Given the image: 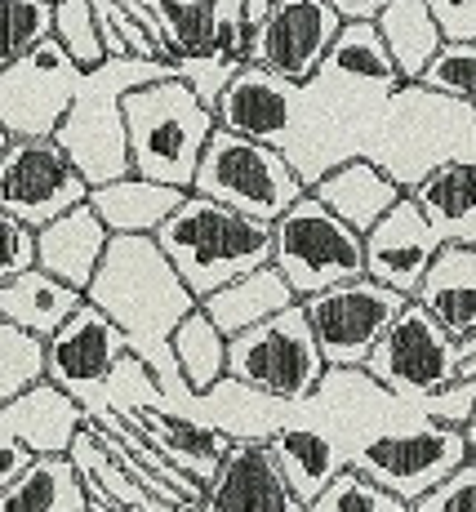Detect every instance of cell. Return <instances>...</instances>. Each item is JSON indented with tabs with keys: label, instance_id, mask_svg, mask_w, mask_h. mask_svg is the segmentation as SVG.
<instances>
[{
	"label": "cell",
	"instance_id": "6da1fadb",
	"mask_svg": "<svg viewBox=\"0 0 476 512\" xmlns=\"http://www.w3.org/2000/svg\"><path fill=\"white\" fill-rule=\"evenodd\" d=\"M405 85L379 23H343L339 41L325 54L321 72L303 81L299 116L281 152L312 187L334 165L365 156L374 121L383 103Z\"/></svg>",
	"mask_w": 476,
	"mask_h": 512
},
{
	"label": "cell",
	"instance_id": "7a4b0ae2",
	"mask_svg": "<svg viewBox=\"0 0 476 512\" xmlns=\"http://www.w3.org/2000/svg\"><path fill=\"white\" fill-rule=\"evenodd\" d=\"M85 294L125 330L130 352L161 374V383L183 379L174 357V330L201 308V299L156 236H112L103 268Z\"/></svg>",
	"mask_w": 476,
	"mask_h": 512
},
{
	"label": "cell",
	"instance_id": "3957f363",
	"mask_svg": "<svg viewBox=\"0 0 476 512\" xmlns=\"http://www.w3.org/2000/svg\"><path fill=\"white\" fill-rule=\"evenodd\" d=\"M476 152V107L423 81H405L374 121L365 156L410 192L454 156Z\"/></svg>",
	"mask_w": 476,
	"mask_h": 512
},
{
	"label": "cell",
	"instance_id": "277c9868",
	"mask_svg": "<svg viewBox=\"0 0 476 512\" xmlns=\"http://www.w3.org/2000/svg\"><path fill=\"white\" fill-rule=\"evenodd\" d=\"M156 241L183 272V281L192 285L196 299H210L227 281L272 263L276 250L272 223L254 219L227 201H214L205 192H187L183 205L161 223Z\"/></svg>",
	"mask_w": 476,
	"mask_h": 512
},
{
	"label": "cell",
	"instance_id": "5b68a950",
	"mask_svg": "<svg viewBox=\"0 0 476 512\" xmlns=\"http://www.w3.org/2000/svg\"><path fill=\"white\" fill-rule=\"evenodd\" d=\"M174 76V63L165 58H138V54H112L98 67H89L81 94L67 112L63 130L54 134L72 152V161L85 170L89 183H112L134 174L130 156V125H125V94L147 81Z\"/></svg>",
	"mask_w": 476,
	"mask_h": 512
},
{
	"label": "cell",
	"instance_id": "8992f818",
	"mask_svg": "<svg viewBox=\"0 0 476 512\" xmlns=\"http://www.w3.org/2000/svg\"><path fill=\"white\" fill-rule=\"evenodd\" d=\"M125 125H130L134 174L192 192L201 156L218 130L214 107L174 72L125 94Z\"/></svg>",
	"mask_w": 476,
	"mask_h": 512
},
{
	"label": "cell",
	"instance_id": "52a82bcc",
	"mask_svg": "<svg viewBox=\"0 0 476 512\" xmlns=\"http://www.w3.org/2000/svg\"><path fill=\"white\" fill-rule=\"evenodd\" d=\"M107 406L121 419H130L170 464L192 472L201 486H210L214 472L223 468V459L232 455V446H236L214 423L178 410L170 401V392L161 388V374L147 366L143 357H134V352H125V357L116 361V370L107 374Z\"/></svg>",
	"mask_w": 476,
	"mask_h": 512
},
{
	"label": "cell",
	"instance_id": "ba28073f",
	"mask_svg": "<svg viewBox=\"0 0 476 512\" xmlns=\"http://www.w3.org/2000/svg\"><path fill=\"white\" fill-rule=\"evenodd\" d=\"M192 192L227 201L263 223H276L299 196H307V183L276 143L245 139V134L218 125L210 147H205V156H201Z\"/></svg>",
	"mask_w": 476,
	"mask_h": 512
},
{
	"label": "cell",
	"instance_id": "9c48e42d",
	"mask_svg": "<svg viewBox=\"0 0 476 512\" xmlns=\"http://www.w3.org/2000/svg\"><path fill=\"white\" fill-rule=\"evenodd\" d=\"M272 232H276L272 263L299 290V299L330 290L339 281L365 277V232H356L347 219H339L316 192L299 196L272 223Z\"/></svg>",
	"mask_w": 476,
	"mask_h": 512
},
{
	"label": "cell",
	"instance_id": "30bf717a",
	"mask_svg": "<svg viewBox=\"0 0 476 512\" xmlns=\"http://www.w3.org/2000/svg\"><path fill=\"white\" fill-rule=\"evenodd\" d=\"M468 459H472L468 432L454 428V423L432 419L428 406H419L410 419L392 423L379 437H370L365 446L352 450V468L370 472L374 481L396 490L410 508H414V499H423L436 481H445Z\"/></svg>",
	"mask_w": 476,
	"mask_h": 512
},
{
	"label": "cell",
	"instance_id": "8fae6325",
	"mask_svg": "<svg viewBox=\"0 0 476 512\" xmlns=\"http://www.w3.org/2000/svg\"><path fill=\"white\" fill-rule=\"evenodd\" d=\"M325 361L321 339L312 330V317H307L303 299L290 303L285 312L259 321V326L232 334V374L254 388L272 392V397L285 401H303L321 388Z\"/></svg>",
	"mask_w": 476,
	"mask_h": 512
},
{
	"label": "cell",
	"instance_id": "7c38bea8",
	"mask_svg": "<svg viewBox=\"0 0 476 512\" xmlns=\"http://www.w3.org/2000/svg\"><path fill=\"white\" fill-rule=\"evenodd\" d=\"M85 67L58 36L0 67V134L9 139H54L81 94Z\"/></svg>",
	"mask_w": 476,
	"mask_h": 512
},
{
	"label": "cell",
	"instance_id": "4fadbf2b",
	"mask_svg": "<svg viewBox=\"0 0 476 512\" xmlns=\"http://www.w3.org/2000/svg\"><path fill=\"white\" fill-rule=\"evenodd\" d=\"M94 183L58 139H9L0 134V214L45 228L58 214L89 201Z\"/></svg>",
	"mask_w": 476,
	"mask_h": 512
},
{
	"label": "cell",
	"instance_id": "5bb4252c",
	"mask_svg": "<svg viewBox=\"0 0 476 512\" xmlns=\"http://www.w3.org/2000/svg\"><path fill=\"white\" fill-rule=\"evenodd\" d=\"M370 374L388 383L396 397L428 401L463 374V348L419 299H410L374 348Z\"/></svg>",
	"mask_w": 476,
	"mask_h": 512
},
{
	"label": "cell",
	"instance_id": "9a60e30c",
	"mask_svg": "<svg viewBox=\"0 0 476 512\" xmlns=\"http://www.w3.org/2000/svg\"><path fill=\"white\" fill-rule=\"evenodd\" d=\"M405 303H410V294L392 290L365 272V277L339 281L321 294H307L303 308L312 317V330L330 366H370L374 348L401 317Z\"/></svg>",
	"mask_w": 476,
	"mask_h": 512
},
{
	"label": "cell",
	"instance_id": "2e32d148",
	"mask_svg": "<svg viewBox=\"0 0 476 512\" xmlns=\"http://www.w3.org/2000/svg\"><path fill=\"white\" fill-rule=\"evenodd\" d=\"M125 352H130L125 330L98 303L85 299L63 330L49 334V379L72 392L89 410V419H98L103 410H112L107 406V374L116 370Z\"/></svg>",
	"mask_w": 476,
	"mask_h": 512
},
{
	"label": "cell",
	"instance_id": "e0dca14e",
	"mask_svg": "<svg viewBox=\"0 0 476 512\" xmlns=\"http://www.w3.org/2000/svg\"><path fill=\"white\" fill-rule=\"evenodd\" d=\"M347 18L330 0H276L250 41V63H263L290 81H312L339 41Z\"/></svg>",
	"mask_w": 476,
	"mask_h": 512
},
{
	"label": "cell",
	"instance_id": "ac0fdd59",
	"mask_svg": "<svg viewBox=\"0 0 476 512\" xmlns=\"http://www.w3.org/2000/svg\"><path fill=\"white\" fill-rule=\"evenodd\" d=\"M441 245H445L441 228H436L428 214H423V205L405 192L401 201L365 232V272H370L374 281L392 285V290L414 299L423 277H428L432 259L441 254Z\"/></svg>",
	"mask_w": 476,
	"mask_h": 512
},
{
	"label": "cell",
	"instance_id": "d6986e66",
	"mask_svg": "<svg viewBox=\"0 0 476 512\" xmlns=\"http://www.w3.org/2000/svg\"><path fill=\"white\" fill-rule=\"evenodd\" d=\"M161 388L170 392V401L178 410H187V415L214 423V428L227 432L232 441H272L276 432L294 419V406H299V401L272 397V392H263V388H254V383L236 379V374L218 379L214 388H205V392L187 388V379L161 383Z\"/></svg>",
	"mask_w": 476,
	"mask_h": 512
},
{
	"label": "cell",
	"instance_id": "ffe728a7",
	"mask_svg": "<svg viewBox=\"0 0 476 512\" xmlns=\"http://www.w3.org/2000/svg\"><path fill=\"white\" fill-rule=\"evenodd\" d=\"M196 512H307L267 441H236Z\"/></svg>",
	"mask_w": 476,
	"mask_h": 512
},
{
	"label": "cell",
	"instance_id": "44dd1931",
	"mask_svg": "<svg viewBox=\"0 0 476 512\" xmlns=\"http://www.w3.org/2000/svg\"><path fill=\"white\" fill-rule=\"evenodd\" d=\"M299 94L303 85L290 81V76L272 72L263 63H241V72L232 76V85L223 90L214 112L223 130L285 147L294 130V116H299Z\"/></svg>",
	"mask_w": 476,
	"mask_h": 512
},
{
	"label": "cell",
	"instance_id": "7402d4cb",
	"mask_svg": "<svg viewBox=\"0 0 476 512\" xmlns=\"http://www.w3.org/2000/svg\"><path fill=\"white\" fill-rule=\"evenodd\" d=\"M85 423L89 410L54 379H41L36 388L0 401V437L23 441L36 455H72V441L81 437Z\"/></svg>",
	"mask_w": 476,
	"mask_h": 512
},
{
	"label": "cell",
	"instance_id": "603a6c76",
	"mask_svg": "<svg viewBox=\"0 0 476 512\" xmlns=\"http://www.w3.org/2000/svg\"><path fill=\"white\" fill-rule=\"evenodd\" d=\"M267 446H272L276 464H281V472L290 477V486L299 490L307 504H312L343 468H352V450L343 446V437L330 432L325 423H316L303 406H294V419L285 423Z\"/></svg>",
	"mask_w": 476,
	"mask_h": 512
},
{
	"label": "cell",
	"instance_id": "cb8c5ba5",
	"mask_svg": "<svg viewBox=\"0 0 476 512\" xmlns=\"http://www.w3.org/2000/svg\"><path fill=\"white\" fill-rule=\"evenodd\" d=\"M112 228L107 219L94 210V201L76 205V210L58 214L54 223L41 228V268L63 277L76 290H89V281L98 277L107 259V245H112Z\"/></svg>",
	"mask_w": 476,
	"mask_h": 512
},
{
	"label": "cell",
	"instance_id": "d4e9b609",
	"mask_svg": "<svg viewBox=\"0 0 476 512\" xmlns=\"http://www.w3.org/2000/svg\"><path fill=\"white\" fill-rule=\"evenodd\" d=\"M307 192L321 196V201L330 205L339 219L352 223L356 232H370L374 223L405 196V187L396 183L383 165H374L370 156H352V161L334 165L325 179H316Z\"/></svg>",
	"mask_w": 476,
	"mask_h": 512
},
{
	"label": "cell",
	"instance_id": "484cf974",
	"mask_svg": "<svg viewBox=\"0 0 476 512\" xmlns=\"http://www.w3.org/2000/svg\"><path fill=\"white\" fill-rule=\"evenodd\" d=\"M414 299L459 343L476 334V241H445Z\"/></svg>",
	"mask_w": 476,
	"mask_h": 512
},
{
	"label": "cell",
	"instance_id": "4316f807",
	"mask_svg": "<svg viewBox=\"0 0 476 512\" xmlns=\"http://www.w3.org/2000/svg\"><path fill=\"white\" fill-rule=\"evenodd\" d=\"M183 196L187 187L156 183L147 174H125V179L98 183L89 192V201H94V210L103 214L116 236H156L161 223L183 205Z\"/></svg>",
	"mask_w": 476,
	"mask_h": 512
},
{
	"label": "cell",
	"instance_id": "83f0119b",
	"mask_svg": "<svg viewBox=\"0 0 476 512\" xmlns=\"http://www.w3.org/2000/svg\"><path fill=\"white\" fill-rule=\"evenodd\" d=\"M89 299L85 290L67 285L63 277L45 268H32L23 277H9L0 281V321H14L23 330H36V334H58L67 321L76 317V308Z\"/></svg>",
	"mask_w": 476,
	"mask_h": 512
},
{
	"label": "cell",
	"instance_id": "f1b7e54d",
	"mask_svg": "<svg viewBox=\"0 0 476 512\" xmlns=\"http://www.w3.org/2000/svg\"><path fill=\"white\" fill-rule=\"evenodd\" d=\"M0 512H89L81 464L72 455H36L23 477L0 486Z\"/></svg>",
	"mask_w": 476,
	"mask_h": 512
},
{
	"label": "cell",
	"instance_id": "f546056e",
	"mask_svg": "<svg viewBox=\"0 0 476 512\" xmlns=\"http://www.w3.org/2000/svg\"><path fill=\"white\" fill-rule=\"evenodd\" d=\"M290 303H299V290L285 281V272L276 268V263H263V268L227 281L223 290L210 294V299H201V308L218 321V330L241 334L267 317H276V312H285Z\"/></svg>",
	"mask_w": 476,
	"mask_h": 512
},
{
	"label": "cell",
	"instance_id": "4dcf8cb0",
	"mask_svg": "<svg viewBox=\"0 0 476 512\" xmlns=\"http://www.w3.org/2000/svg\"><path fill=\"white\" fill-rule=\"evenodd\" d=\"M410 196L441 228L445 241H476V152L445 161L419 187H410Z\"/></svg>",
	"mask_w": 476,
	"mask_h": 512
},
{
	"label": "cell",
	"instance_id": "1f68e13d",
	"mask_svg": "<svg viewBox=\"0 0 476 512\" xmlns=\"http://www.w3.org/2000/svg\"><path fill=\"white\" fill-rule=\"evenodd\" d=\"M379 32H383V41H388L405 81H419L445 45V32H441V23H436L428 0H392L379 14Z\"/></svg>",
	"mask_w": 476,
	"mask_h": 512
},
{
	"label": "cell",
	"instance_id": "d6a6232c",
	"mask_svg": "<svg viewBox=\"0 0 476 512\" xmlns=\"http://www.w3.org/2000/svg\"><path fill=\"white\" fill-rule=\"evenodd\" d=\"M174 357H178V374L187 379V388L205 392L232 374V334L218 330V321L205 308H196L174 330Z\"/></svg>",
	"mask_w": 476,
	"mask_h": 512
},
{
	"label": "cell",
	"instance_id": "836d02e7",
	"mask_svg": "<svg viewBox=\"0 0 476 512\" xmlns=\"http://www.w3.org/2000/svg\"><path fill=\"white\" fill-rule=\"evenodd\" d=\"M41 379H49V339L14 321H0V401L36 388Z\"/></svg>",
	"mask_w": 476,
	"mask_h": 512
},
{
	"label": "cell",
	"instance_id": "e575fe53",
	"mask_svg": "<svg viewBox=\"0 0 476 512\" xmlns=\"http://www.w3.org/2000/svg\"><path fill=\"white\" fill-rule=\"evenodd\" d=\"M307 512H410L396 490H388L383 481H374L361 468H343L321 495L307 504Z\"/></svg>",
	"mask_w": 476,
	"mask_h": 512
},
{
	"label": "cell",
	"instance_id": "d590c367",
	"mask_svg": "<svg viewBox=\"0 0 476 512\" xmlns=\"http://www.w3.org/2000/svg\"><path fill=\"white\" fill-rule=\"evenodd\" d=\"M54 36L72 49V58L85 67H98L107 54V41H103V23H98V9L94 0H58V23H54Z\"/></svg>",
	"mask_w": 476,
	"mask_h": 512
},
{
	"label": "cell",
	"instance_id": "8d00e7d4",
	"mask_svg": "<svg viewBox=\"0 0 476 512\" xmlns=\"http://www.w3.org/2000/svg\"><path fill=\"white\" fill-rule=\"evenodd\" d=\"M419 81L476 107V41H445Z\"/></svg>",
	"mask_w": 476,
	"mask_h": 512
},
{
	"label": "cell",
	"instance_id": "74e56055",
	"mask_svg": "<svg viewBox=\"0 0 476 512\" xmlns=\"http://www.w3.org/2000/svg\"><path fill=\"white\" fill-rule=\"evenodd\" d=\"M245 58L227 54V49H196V54H178L174 58V72L183 76L187 85H192L196 94L205 98L210 107H218V98H223V90L232 85V76L241 72Z\"/></svg>",
	"mask_w": 476,
	"mask_h": 512
},
{
	"label": "cell",
	"instance_id": "f35d334b",
	"mask_svg": "<svg viewBox=\"0 0 476 512\" xmlns=\"http://www.w3.org/2000/svg\"><path fill=\"white\" fill-rule=\"evenodd\" d=\"M98 9V23H103V41H107V54H138V58H165L156 36L147 32L143 23L130 14L125 0H94ZM170 63V58H165Z\"/></svg>",
	"mask_w": 476,
	"mask_h": 512
},
{
	"label": "cell",
	"instance_id": "ab89813d",
	"mask_svg": "<svg viewBox=\"0 0 476 512\" xmlns=\"http://www.w3.org/2000/svg\"><path fill=\"white\" fill-rule=\"evenodd\" d=\"M5 14H9V49H5V63H9V58H23L27 49H36L41 41H49V36H54L58 0H5Z\"/></svg>",
	"mask_w": 476,
	"mask_h": 512
},
{
	"label": "cell",
	"instance_id": "60d3db41",
	"mask_svg": "<svg viewBox=\"0 0 476 512\" xmlns=\"http://www.w3.org/2000/svg\"><path fill=\"white\" fill-rule=\"evenodd\" d=\"M414 512H476V459L459 464L423 499H414Z\"/></svg>",
	"mask_w": 476,
	"mask_h": 512
},
{
	"label": "cell",
	"instance_id": "b9f144b4",
	"mask_svg": "<svg viewBox=\"0 0 476 512\" xmlns=\"http://www.w3.org/2000/svg\"><path fill=\"white\" fill-rule=\"evenodd\" d=\"M0 228H5V272H0V281L41 268V228L14 219V214H0Z\"/></svg>",
	"mask_w": 476,
	"mask_h": 512
},
{
	"label": "cell",
	"instance_id": "7bdbcfd3",
	"mask_svg": "<svg viewBox=\"0 0 476 512\" xmlns=\"http://www.w3.org/2000/svg\"><path fill=\"white\" fill-rule=\"evenodd\" d=\"M432 419L454 423V428H472L476 423V374H459L450 388H441L436 397L423 401Z\"/></svg>",
	"mask_w": 476,
	"mask_h": 512
},
{
	"label": "cell",
	"instance_id": "ee69618b",
	"mask_svg": "<svg viewBox=\"0 0 476 512\" xmlns=\"http://www.w3.org/2000/svg\"><path fill=\"white\" fill-rule=\"evenodd\" d=\"M445 41H476V0H428Z\"/></svg>",
	"mask_w": 476,
	"mask_h": 512
},
{
	"label": "cell",
	"instance_id": "f6af8a7d",
	"mask_svg": "<svg viewBox=\"0 0 476 512\" xmlns=\"http://www.w3.org/2000/svg\"><path fill=\"white\" fill-rule=\"evenodd\" d=\"M32 459H36L32 446H23V441H14V437H0V486L23 477V472L32 468Z\"/></svg>",
	"mask_w": 476,
	"mask_h": 512
},
{
	"label": "cell",
	"instance_id": "bcb514c9",
	"mask_svg": "<svg viewBox=\"0 0 476 512\" xmlns=\"http://www.w3.org/2000/svg\"><path fill=\"white\" fill-rule=\"evenodd\" d=\"M334 9L347 18V23H379V14L392 5V0H330Z\"/></svg>",
	"mask_w": 476,
	"mask_h": 512
},
{
	"label": "cell",
	"instance_id": "7dc6e473",
	"mask_svg": "<svg viewBox=\"0 0 476 512\" xmlns=\"http://www.w3.org/2000/svg\"><path fill=\"white\" fill-rule=\"evenodd\" d=\"M410 512H414V508H410Z\"/></svg>",
	"mask_w": 476,
	"mask_h": 512
}]
</instances>
